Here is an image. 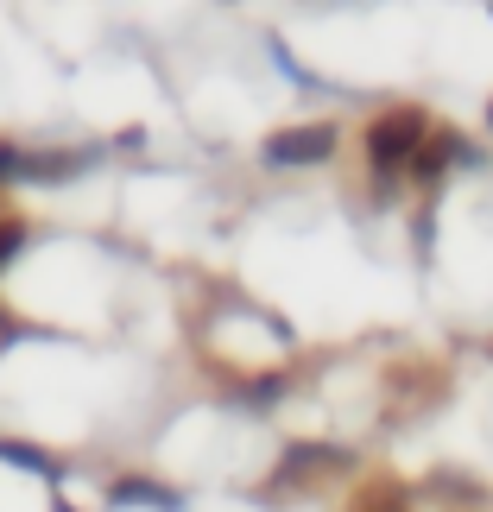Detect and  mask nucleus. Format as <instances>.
I'll return each mask as SVG.
<instances>
[{
  "label": "nucleus",
  "instance_id": "nucleus-1",
  "mask_svg": "<svg viewBox=\"0 0 493 512\" xmlns=\"http://www.w3.org/2000/svg\"><path fill=\"white\" fill-rule=\"evenodd\" d=\"M424 133H430V121L418 108H386L380 121L367 127V159L380 165V171H392V165H405V159H418V146H424Z\"/></svg>",
  "mask_w": 493,
  "mask_h": 512
},
{
  "label": "nucleus",
  "instance_id": "nucleus-2",
  "mask_svg": "<svg viewBox=\"0 0 493 512\" xmlns=\"http://www.w3.org/2000/svg\"><path fill=\"white\" fill-rule=\"evenodd\" d=\"M329 152H335V127H323V121L285 127V133H272V140H266V159L272 165H323Z\"/></svg>",
  "mask_w": 493,
  "mask_h": 512
},
{
  "label": "nucleus",
  "instance_id": "nucleus-3",
  "mask_svg": "<svg viewBox=\"0 0 493 512\" xmlns=\"http://www.w3.org/2000/svg\"><path fill=\"white\" fill-rule=\"evenodd\" d=\"M0 462L26 468V475H45V481L64 475V462H57V456H45V449H32V443H13V437H0Z\"/></svg>",
  "mask_w": 493,
  "mask_h": 512
},
{
  "label": "nucleus",
  "instance_id": "nucleus-4",
  "mask_svg": "<svg viewBox=\"0 0 493 512\" xmlns=\"http://www.w3.org/2000/svg\"><path fill=\"white\" fill-rule=\"evenodd\" d=\"M310 468H348V456H335V449H291L279 481H298V475H310Z\"/></svg>",
  "mask_w": 493,
  "mask_h": 512
},
{
  "label": "nucleus",
  "instance_id": "nucleus-5",
  "mask_svg": "<svg viewBox=\"0 0 493 512\" xmlns=\"http://www.w3.org/2000/svg\"><path fill=\"white\" fill-rule=\"evenodd\" d=\"M354 512H405V500H399V487L373 481V487H361V494H354Z\"/></svg>",
  "mask_w": 493,
  "mask_h": 512
},
{
  "label": "nucleus",
  "instance_id": "nucleus-6",
  "mask_svg": "<svg viewBox=\"0 0 493 512\" xmlns=\"http://www.w3.org/2000/svg\"><path fill=\"white\" fill-rule=\"evenodd\" d=\"M449 152H456L449 140H430V146H418V159H411V165H418V177H424V184H437V171L449 165Z\"/></svg>",
  "mask_w": 493,
  "mask_h": 512
},
{
  "label": "nucleus",
  "instance_id": "nucleus-7",
  "mask_svg": "<svg viewBox=\"0 0 493 512\" xmlns=\"http://www.w3.org/2000/svg\"><path fill=\"white\" fill-rule=\"evenodd\" d=\"M19 241H26V228H19V222H0V266L19 253Z\"/></svg>",
  "mask_w": 493,
  "mask_h": 512
},
{
  "label": "nucleus",
  "instance_id": "nucleus-8",
  "mask_svg": "<svg viewBox=\"0 0 493 512\" xmlns=\"http://www.w3.org/2000/svg\"><path fill=\"white\" fill-rule=\"evenodd\" d=\"M13 171H26V159H19L13 146H0V177H13Z\"/></svg>",
  "mask_w": 493,
  "mask_h": 512
},
{
  "label": "nucleus",
  "instance_id": "nucleus-9",
  "mask_svg": "<svg viewBox=\"0 0 493 512\" xmlns=\"http://www.w3.org/2000/svg\"><path fill=\"white\" fill-rule=\"evenodd\" d=\"M487 121H493V102H487Z\"/></svg>",
  "mask_w": 493,
  "mask_h": 512
}]
</instances>
